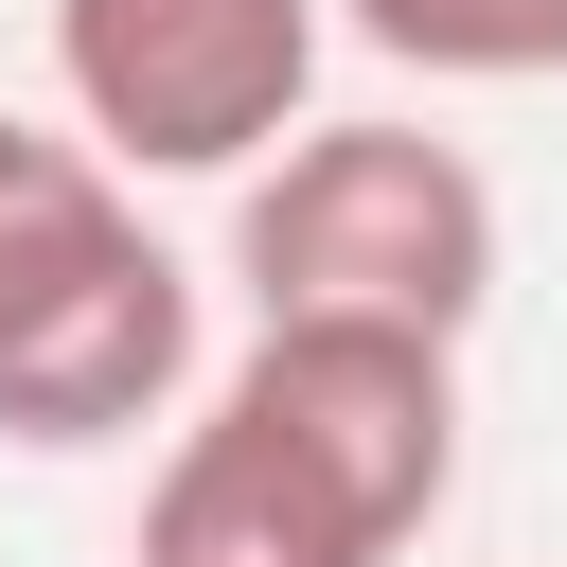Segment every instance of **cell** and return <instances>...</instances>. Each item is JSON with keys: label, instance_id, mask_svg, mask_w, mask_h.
<instances>
[{"label": "cell", "instance_id": "7a4b0ae2", "mask_svg": "<svg viewBox=\"0 0 567 567\" xmlns=\"http://www.w3.org/2000/svg\"><path fill=\"white\" fill-rule=\"evenodd\" d=\"M230 284L248 319H408L478 337L496 301V177L425 124H301L230 195Z\"/></svg>", "mask_w": 567, "mask_h": 567}, {"label": "cell", "instance_id": "5b68a950", "mask_svg": "<svg viewBox=\"0 0 567 567\" xmlns=\"http://www.w3.org/2000/svg\"><path fill=\"white\" fill-rule=\"evenodd\" d=\"M337 18L425 89H549L567 71V0H337Z\"/></svg>", "mask_w": 567, "mask_h": 567}, {"label": "cell", "instance_id": "277c9868", "mask_svg": "<svg viewBox=\"0 0 567 567\" xmlns=\"http://www.w3.org/2000/svg\"><path fill=\"white\" fill-rule=\"evenodd\" d=\"M195 390V266L124 213H89L18 301H0V443L71 461V443H142Z\"/></svg>", "mask_w": 567, "mask_h": 567}, {"label": "cell", "instance_id": "8992f818", "mask_svg": "<svg viewBox=\"0 0 567 567\" xmlns=\"http://www.w3.org/2000/svg\"><path fill=\"white\" fill-rule=\"evenodd\" d=\"M35 159H53V124H18V106H0V213H18V177H35Z\"/></svg>", "mask_w": 567, "mask_h": 567}, {"label": "cell", "instance_id": "6da1fadb", "mask_svg": "<svg viewBox=\"0 0 567 567\" xmlns=\"http://www.w3.org/2000/svg\"><path fill=\"white\" fill-rule=\"evenodd\" d=\"M461 496V337L248 319L213 408L159 443L124 567H390Z\"/></svg>", "mask_w": 567, "mask_h": 567}, {"label": "cell", "instance_id": "3957f363", "mask_svg": "<svg viewBox=\"0 0 567 567\" xmlns=\"http://www.w3.org/2000/svg\"><path fill=\"white\" fill-rule=\"evenodd\" d=\"M337 0H53V106L106 177H248L319 106Z\"/></svg>", "mask_w": 567, "mask_h": 567}]
</instances>
